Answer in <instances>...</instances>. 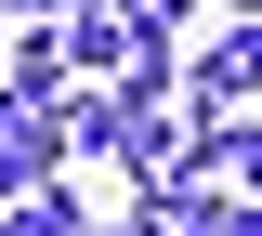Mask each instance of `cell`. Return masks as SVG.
Segmentation results:
<instances>
[{"label":"cell","instance_id":"6","mask_svg":"<svg viewBox=\"0 0 262 236\" xmlns=\"http://www.w3.org/2000/svg\"><path fill=\"white\" fill-rule=\"evenodd\" d=\"M27 236H79V197H53V184H27V210H13Z\"/></svg>","mask_w":262,"mask_h":236},{"label":"cell","instance_id":"4","mask_svg":"<svg viewBox=\"0 0 262 236\" xmlns=\"http://www.w3.org/2000/svg\"><path fill=\"white\" fill-rule=\"evenodd\" d=\"M170 236H262V197H196V184H170Z\"/></svg>","mask_w":262,"mask_h":236},{"label":"cell","instance_id":"9","mask_svg":"<svg viewBox=\"0 0 262 236\" xmlns=\"http://www.w3.org/2000/svg\"><path fill=\"white\" fill-rule=\"evenodd\" d=\"M249 13H262V0H249Z\"/></svg>","mask_w":262,"mask_h":236},{"label":"cell","instance_id":"1","mask_svg":"<svg viewBox=\"0 0 262 236\" xmlns=\"http://www.w3.org/2000/svg\"><path fill=\"white\" fill-rule=\"evenodd\" d=\"M66 144H79V118H66L53 92H0V197H27V184H53Z\"/></svg>","mask_w":262,"mask_h":236},{"label":"cell","instance_id":"7","mask_svg":"<svg viewBox=\"0 0 262 236\" xmlns=\"http://www.w3.org/2000/svg\"><path fill=\"white\" fill-rule=\"evenodd\" d=\"M105 236H170V210H131V223H105Z\"/></svg>","mask_w":262,"mask_h":236},{"label":"cell","instance_id":"5","mask_svg":"<svg viewBox=\"0 0 262 236\" xmlns=\"http://www.w3.org/2000/svg\"><path fill=\"white\" fill-rule=\"evenodd\" d=\"M210 158H223L236 184H249V197H262V118H210Z\"/></svg>","mask_w":262,"mask_h":236},{"label":"cell","instance_id":"3","mask_svg":"<svg viewBox=\"0 0 262 236\" xmlns=\"http://www.w3.org/2000/svg\"><path fill=\"white\" fill-rule=\"evenodd\" d=\"M118 53H131V13H118V0H79V13H66V66L118 79Z\"/></svg>","mask_w":262,"mask_h":236},{"label":"cell","instance_id":"8","mask_svg":"<svg viewBox=\"0 0 262 236\" xmlns=\"http://www.w3.org/2000/svg\"><path fill=\"white\" fill-rule=\"evenodd\" d=\"M0 236H27V223H13V210H0Z\"/></svg>","mask_w":262,"mask_h":236},{"label":"cell","instance_id":"2","mask_svg":"<svg viewBox=\"0 0 262 236\" xmlns=\"http://www.w3.org/2000/svg\"><path fill=\"white\" fill-rule=\"evenodd\" d=\"M236 92H262V13L196 53V118H236Z\"/></svg>","mask_w":262,"mask_h":236}]
</instances>
